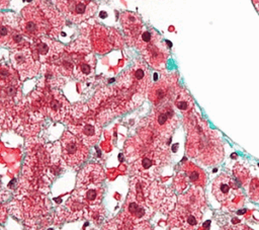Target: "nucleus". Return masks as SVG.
Instances as JSON below:
<instances>
[{"instance_id":"29","label":"nucleus","mask_w":259,"mask_h":230,"mask_svg":"<svg viewBox=\"0 0 259 230\" xmlns=\"http://www.w3.org/2000/svg\"><path fill=\"white\" fill-rule=\"evenodd\" d=\"M87 1H93V0H87Z\"/></svg>"},{"instance_id":"18","label":"nucleus","mask_w":259,"mask_h":230,"mask_svg":"<svg viewBox=\"0 0 259 230\" xmlns=\"http://www.w3.org/2000/svg\"><path fill=\"white\" fill-rule=\"evenodd\" d=\"M181 170L194 186L203 187L206 184L207 179L204 171L191 161H184L181 164Z\"/></svg>"},{"instance_id":"21","label":"nucleus","mask_w":259,"mask_h":230,"mask_svg":"<svg viewBox=\"0 0 259 230\" xmlns=\"http://www.w3.org/2000/svg\"><path fill=\"white\" fill-rule=\"evenodd\" d=\"M73 195H75L84 205L95 206L101 203V200L103 197V189L101 186L76 189L73 193Z\"/></svg>"},{"instance_id":"9","label":"nucleus","mask_w":259,"mask_h":230,"mask_svg":"<svg viewBox=\"0 0 259 230\" xmlns=\"http://www.w3.org/2000/svg\"><path fill=\"white\" fill-rule=\"evenodd\" d=\"M38 105L54 121H63L69 111V102L65 96L55 88L39 93Z\"/></svg>"},{"instance_id":"24","label":"nucleus","mask_w":259,"mask_h":230,"mask_svg":"<svg viewBox=\"0 0 259 230\" xmlns=\"http://www.w3.org/2000/svg\"><path fill=\"white\" fill-rule=\"evenodd\" d=\"M189 182H190V181H189L188 177L182 172V173H177V175H176L175 178H174L173 184H174L175 188H176L179 193H182V191H184V189L187 187V185H188Z\"/></svg>"},{"instance_id":"3","label":"nucleus","mask_w":259,"mask_h":230,"mask_svg":"<svg viewBox=\"0 0 259 230\" xmlns=\"http://www.w3.org/2000/svg\"><path fill=\"white\" fill-rule=\"evenodd\" d=\"M135 46L141 51L143 58L151 67L158 70L165 67L169 57V49L156 30L147 29L142 31Z\"/></svg>"},{"instance_id":"15","label":"nucleus","mask_w":259,"mask_h":230,"mask_svg":"<svg viewBox=\"0 0 259 230\" xmlns=\"http://www.w3.org/2000/svg\"><path fill=\"white\" fill-rule=\"evenodd\" d=\"M105 178L102 167L98 164H88L83 167L78 176L76 189L100 187Z\"/></svg>"},{"instance_id":"2","label":"nucleus","mask_w":259,"mask_h":230,"mask_svg":"<svg viewBox=\"0 0 259 230\" xmlns=\"http://www.w3.org/2000/svg\"><path fill=\"white\" fill-rule=\"evenodd\" d=\"M18 23L20 31L26 37L35 40L39 36H58L65 19L48 1L34 0L22 9Z\"/></svg>"},{"instance_id":"4","label":"nucleus","mask_w":259,"mask_h":230,"mask_svg":"<svg viewBox=\"0 0 259 230\" xmlns=\"http://www.w3.org/2000/svg\"><path fill=\"white\" fill-rule=\"evenodd\" d=\"M212 195L224 207L231 211L240 209L245 202V197L236 181L223 173L212 182Z\"/></svg>"},{"instance_id":"8","label":"nucleus","mask_w":259,"mask_h":230,"mask_svg":"<svg viewBox=\"0 0 259 230\" xmlns=\"http://www.w3.org/2000/svg\"><path fill=\"white\" fill-rule=\"evenodd\" d=\"M58 10L74 23H81L97 11V4L87 0H55Z\"/></svg>"},{"instance_id":"16","label":"nucleus","mask_w":259,"mask_h":230,"mask_svg":"<svg viewBox=\"0 0 259 230\" xmlns=\"http://www.w3.org/2000/svg\"><path fill=\"white\" fill-rule=\"evenodd\" d=\"M120 23L124 33L126 34L127 41L132 40L135 44L138 36L142 32L143 21L141 17L134 12L126 11L120 15Z\"/></svg>"},{"instance_id":"10","label":"nucleus","mask_w":259,"mask_h":230,"mask_svg":"<svg viewBox=\"0 0 259 230\" xmlns=\"http://www.w3.org/2000/svg\"><path fill=\"white\" fill-rule=\"evenodd\" d=\"M202 220L201 210L178 204L170 213L168 223L180 230H196Z\"/></svg>"},{"instance_id":"31","label":"nucleus","mask_w":259,"mask_h":230,"mask_svg":"<svg viewBox=\"0 0 259 230\" xmlns=\"http://www.w3.org/2000/svg\"><path fill=\"white\" fill-rule=\"evenodd\" d=\"M0 230H1V229H0Z\"/></svg>"},{"instance_id":"26","label":"nucleus","mask_w":259,"mask_h":230,"mask_svg":"<svg viewBox=\"0 0 259 230\" xmlns=\"http://www.w3.org/2000/svg\"><path fill=\"white\" fill-rule=\"evenodd\" d=\"M132 230H153V227L151 226L150 223L146 221H142V222L136 223Z\"/></svg>"},{"instance_id":"12","label":"nucleus","mask_w":259,"mask_h":230,"mask_svg":"<svg viewBox=\"0 0 259 230\" xmlns=\"http://www.w3.org/2000/svg\"><path fill=\"white\" fill-rule=\"evenodd\" d=\"M177 92V78L174 75H163L149 88L148 97L154 105L158 106L170 102Z\"/></svg>"},{"instance_id":"28","label":"nucleus","mask_w":259,"mask_h":230,"mask_svg":"<svg viewBox=\"0 0 259 230\" xmlns=\"http://www.w3.org/2000/svg\"><path fill=\"white\" fill-rule=\"evenodd\" d=\"M171 230H180V229H178V228H173V229H171Z\"/></svg>"},{"instance_id":"30","label":"nucleus","mask_w":259,"mask_h":230,"mask_svg":"<svg viewBox=\"0 0 259 230\" xmlns=\"http://www.w3.org/2000/svg\"><path fill=\"white\" fill-rule=\"evenodd\" d=\"M0 133H1V129H0Z\"/></svg>"},{"instance_id":"5","label":"nucleus","mask_w":259,"mask_h":230,"mask_svg":"<svg viewBox=\"0 0 259 230\" xmlns=\"http://www.w3.org/2000/svg\"><path fill=\"white\" fill-rule=\"evenodd\" d=\"M168 160L169 154L166 148L162 145H155L136 160L134 170L140 177L148 180L154 179Z\"/></svg>"},{"instance_id":"20","label":"nucleus","mask_w":259,"mask_h":230,"mask_svg":"<svg viewBox=\"0 0 259 230\" xmlns=\"http://www.w3.org/2000/svg\"><path fill=\"white\" fill-rule=\"evenodd\" d=\"M133 80L132 83L135 85V88L144 93L150 84V73L148 71V68L142 64L138 63L133 68Z\"/></svg>"},{"instance_id":"13","label":"nucleus","mask_w":259,"mask_h":230,"mask_svg":"<svg viewBox=\"0 0 259 230\" xmlns=\"http://www.w3.org/2000/svg\"><path fill=\"white\" fill-rule=\"evenodd\" d=\"M30 50L35 61L38 63H46L58 59L62 54L64 47L48 36H39L33 40Z\"/></svg>"},{"instance_id":"22","label":"nucleus","mask_w":259,"mask_h":230,"mask_svg":"<svg viewBox=\"0 0 259 230\" xmlns=\"http://www.w3.org/2000/svg\"><path fill=\"white\" fill-rule=\"evenodd\" d=\"M174 104L175 106L182 112H187L189 113L192 111L194 102L192 97L189 95V93L183 89L179 90L175 96L174 99Z\"/></svg>"},{"instance_id":"6","label":"nucleus","mask_w":259,"mask_h":230,"mask_svg":"<svg viewBox=\"0 0 259 230\" xmlns=\"http://www.w3.org/2000/svg\"><path fill=\"white\" fill-rule=\"evenodd\" d=\"M60 143L62 157L67 165L72 168L83 164L89 156L88 146L70 131H66L63 134Z\"/></svg>"},{"instance_id":"23","label":"nucleus","mask_w":259,"mask_h":230,"mask_svg":"<svg viewBox=\"0 0 259 230\" xmlns=\"http://www.w3.org/2000/svg\"><path fill=\"white\" fill-rule=\"evenodd\" d=\"M234 174L236 175L237 179L242 183V184H246L249 179H250V173L249 170L246 169L243 165H237L236 167H234Z\"/></svg>"},{"instance_id":"27","label":"nucleus","mask_w":259,"mask_h":230,"mask_svg":"<svg viewBox=\"0 0 259 230\" xmlns=\"http://www.w3.org/2000/svg\"><path fill=\"white\" fill-rule=\"evenodd\" d=\"M253 1V4L255 5L256 9L259 11V0H252Z\"/></svg>"},{"instance_id":"19","label":"nucleus","mask_w":259,"mask_h":230,"mask_svg":"<svg viewBox=\"0 0 259 230\" xmlns=\"http://www.w3.org/2000/svg\"><path fill=\"white\" fill-rule=\"evenodd\" d=\"M178 204L189 206L197 210H201V208L205 206L204 194L199 187L189 188L186 193L179 196Z\"/></svg>"},{"instance_id":"11","label":"nucleus","mask_w":259,"mask_h":230,"mask_svg":"<svg viewBox=\"0 0 259 230\" xmlns=\"http://www.w3.org/2000/svg\"><path fill=\"white\" fill-rule=\"evenodd\" d=\"M10 60L12 67L18 72L21 80L31 78L38 72L39 64L34 60L28 45L12 49V52L10 53Z\"/></svg>"},{"instance_id":"14","label":"nucleus","mask_w":259,"mask_h":230,"mask_svg":"<svg viewBox=\"0 0 259 230\" xmlns=\"http://www.w3.org/2000/svg\"><path fill=\"white\" fill-rule=\"evenodd\" d=\"M69 131L76 135L86 146L96 144L101 135L99 124L91 118H82L70 124Z\"/></svg>"},{"instance_id":"1","label":"nucleus","mask_w":259,"mask_h":230,"mask_svg":"<svg viewBox=\"0 0 259 230\" xmlns=\"http://www.w3.org/2000/svg\"><path fill=\"white\" fill-rule=\"evenodd\" d=\"M187 139L186 153L189 157L206 166L219 164L224 158V148L219 134L210 130L206 123L194 111L185 117Z\"/></svg>"},{"instance_id":"25","label":"nucleus","mask_w":259,"mask_h":230,"mask_svg":"<svg viewBox=\"0 0 259 230\" xmlns=\"http://www.w3.org/2000/svg\"><path fill=\"white\" fill-rule=\"evenodd\" d=\"M249 198L253 202L259 201V178L254 177L249 181Z\"/></svg>"},{"instance_id":"17","label":"nucleus","mask_w":259,"mask_h":230,"mask_svg":"<svg viewBox=\"0 0 259 230\" xmlns=\"http://www.w3.org/2000/svg\"><path fill=\"white\" fill-rule=\"evenodd\" d=\"M95 71V58L92 55L79 57L73 68V73L78 80H86L93 76Z\"/></svg>"},{"instance_id":"7","label":"nucleus","mask_w":259,"mask_h":230,"mask_svg":"<svg viewBox=\"0 0 259 230\" xmlns=\"http://www.w3.org/2000/svg\"><path fill=\"white\" fill-rule=\"evenodd\" d=\"M176 124V114L170 102L158 105L150 117L151 131L160 140L169 137L173 133Z\"/></svg>"}]
</instances>
